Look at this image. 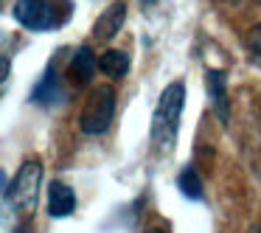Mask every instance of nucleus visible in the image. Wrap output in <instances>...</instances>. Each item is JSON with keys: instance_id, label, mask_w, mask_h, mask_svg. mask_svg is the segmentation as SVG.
I'll list each match as a JSON object with an SVG mask.
<instances>
[{"instance_id": "nucleus-9", "label": "nucleus", "mask_w": 261, "mask_h": 233, "mask_svg": "<svg viewBox=\"0 0 261 233\" xmlns=\"http://www.w3.org/2000/svg\"><path fill=\"white\" fill-rule=\"evenodd\" d=\"M98 68H101L104 76H110V79H121V76L129 73V54L126 51H104L101 57H98Z\"/></svg>"}, {"instance_id": "nucleus-3", "label": "nucleus", "mask_w": 261, "mask_h": 233, "mask_svg": "<svg viewBox=\"0 0 261 233\" xmlns=\"http://www.w3.org/2000/svg\"><path fill=\"white\" fill-rule=\"evenodd\" d=\"M113 115H115V90L110 85H101L96 90H90V96L85 98V107L79 113V130L85 135H101L113 124Z\"/></svg>"}, {"instance_id": "nucleus-2", "label": "nucleus", "mask_w": 261, "mask_h": 233, "mask_svg": "<svg viewBox=\"0 0 261 233\" xmlns=\"http://www.w3.org/2000/svg\"><path fill=\"white\" fill-rule=\"evenodd\" d=\"M70 0H17L12 9L14 20L29 31H51L68 20Z\"/></svg>"}, {"instance_id": "nucleus-1", "label": "nucleus", "mask_w": 261, "mask_h": 233, "mask_svg": "<svg viewBox=\"0 0 261 233\" xmlns=\"http://www.w3.org/2000/svg\"><path fill=\"white\" fill-rule=\"evenodd\" d=\"M182 107H186V85L171 82L158 98V107L152 115V143L154 149L169 154L177 146L180 135V121H182Z\"/></svg>"}, {"instance_id": "nucleus-5", "label": "nucleus", "mask_w": 261, "mask_h": 233, "mask_svg": "<svg viewBox=\"0 0 261 233\" xmlns=\"http://www.w3.org/2000/svg\"><path fill=\"white\" fill-rule=\"evenodd\" d=\"M205 85H208V96L214 104V113L222 124L230 121V98H227V76L225 70H208L205 73Z\"/></svg>"}, {"instance_id": "nucleus-13", "label": "nucleus", "mask_w": 261, "mask_h": 233, "mask_svg": "<svg viewBox=\"0 0 261 233\" xmlns=\"http://www.w3.org/2000/svg\"><path fill=\"white\" fill-rule=\"evenodd\" d=\"M6 73H9V62H6L3 57H0V82L6 79Z\"/></svg>"}, {"instance_id": "nucleus-17", "label": "nucleus", "mask_w": 261, "mask_h": 233, "mask_svg": "<svg viewBox=\"0 0 261 233\" xmlns=\"http://www.w3.org/2000/svg\"><path fill=\"white\" fill-rule=\"evenodd\" d=\"M14 233H29V227L23 225V227H17V230H14Z\"/></svg>"}, {"instance_id": "nucleus-4", "label": "nucleus", "mask_w": 261, "mask_h": 233, "mask_svg": "<svg viewBox=\"0 0 261 233\" xmlns=\"http://www.w3.org/2000/svg\"><path fill=\"white\" fill-rule=\"evenodd\" d=\"M40 183H42V163L40 160H25L20 166L17 177L12 180L6 194V202L20 214H31L37 205V194H40Z\"/></svg>"}, {"instance_id": "nucleus-11", "label": "nucleus", "mask_w": 261, "mask_h": 233, "mask_svg": "<svg viewBox=\"0 0 261 233\" xmlns=\"http://www.w3.org/2000/svg\"><path fill=\"white\" fill-rule=\"evenodd\" d=\"M177 186H180V191L186 194L188 199H202V180H199V174L194 169L182 171L180 180H177Z\"/></svg>"}, {"instance_id": "nucleus-8", "label": "nucleus", "mask_w": 261, "mask_h": 233, "mask_svg": "<svg viewBox=\"0 0 261 233\" xmlns=\"http://www.w3.org/2000/svg\"><path fill=\"white\" fill-rule=\"evenodd\" d=\"M31 101L42 104V107H51V104L59 101V82H57V68H48L45 76L37 82V87L31 90Z\"/></svg>"}, {"instance_id": "nucleus-7", "label": "nucleus", "mask_w": 261, "mask_h": 233, "mask_svg": "<svg viewBox=\"0 0 261 233\" xmlns=\"http://www.w3.org/2000/svg\"><path fill=\"white\" fill-rule=\"evenodd\" d=\"M76 211V194L70 186H65V183L54 180L51 186H48V214L57 216V219H62V216H70Z\"/></svg>"}, {"instance_id": "nucleus-12", "label": "nucleus", "mask_w": 261, "mask_h": 233, "mask_svg": "<svg viewBox=\"0 0 261 233\" xmlns=\"http://www.w3.org/2000/svg\"><path fill=\"white\" fill-rule=\"evenodd\" d=\"M244 51H247L250 62L255 68H261V25H253L247 31V37H244Z\"/></svg>"}, {"instance_id": "nucleus-10", "label": "nucleus", "mask_w": 261, "mask_h": 233, "mask_svg": "<svg viewBox=\"0 0 261 233\" xmlns=\"http://www.w3.org/2000/svg\"><path fill=\"white\" fill-rule=\"evenodd\" d=\"M96 68H98L96 54L85 45V48H79V51L73 54V62H70V76H73L76 82H90L93 73H96Z\"/></svg>"}, {"instance_id": "nucleus-15", "label": "nucleus", "mask_w": 261, "mask_h": 233, "mask_svg": "<svg viewBox=\"0 0 261 233\" xmlns=\"http://www.w3.org/2000/svg\"><path fill=\"white\" fill-rule=\"evenodd\" d=\"M138 3H141L143 9H149V6H154V3H158V0H138Z\"/></svg>"}, {"instance_id": "nucleus-14", "label": "nucleus", "mask_w": 261, "mask_h": 233, "mask_svg": "<svg viewBox=\"0 0 261 233\" xmlns=\"http://www.w3.org/2000/svg\"><path fill=\"white\" fill-rule=\"evenodd\" d=\"M6 186H9V180H6V174H3V169H0V194L6 191Z\"/></svg>"}, {"instance_id": "nucleus-16", "label": "nucleus", "mask_w": 261, "mask_h": 233, "mask_svg": "<svg viewBox=\"0 0 261 233\" xmlns=\"http://www.w3.org/2000/svg\"><path fill=\"white\" fill-rule=\"evenodd\" d=\"M149 233H169V230H163V227H152Z\"/></svg>"}, {"instance_id": "nucleus-6", "label": "nucleus", "mask_w": 261, "mask_h": 233, "mask_svg": "<svg viewBox=\"0 0 261 233\" xmlns=\"http://www.w3.org/2000/svg\"><path fill=\"white\" fill-rule=\"evenodd\" d=\"M124 20H126V3L124 0H115L113 6H107L104 14L96 20V25H93V37H98V40H113V37L121 31Z\"/></svg>"}]
</instances>
